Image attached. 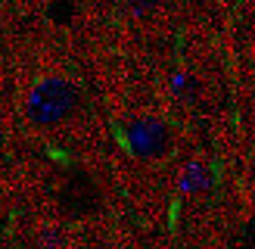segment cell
<instances>
[{"mask_svg": "<svg viewBox=\"0 0 255 249\" xmlns=\"http://www.w3.org/2000/svg\"><path fill=\"white\" fill-rule=\"evenodd\" d=\"M165 143H168V131L159 119H137L131 128H128V146L131 153L140 159H152L159 156Z\"/></svg>", "mask_w": 255, "mask_h": 249, "instance_id": "obj_2", "label": "cell"}, {"mask_svg": "<svg viewBox=\"0 0 255 249\" xmlns=\"http://www.w3.org/2000/svg\"><path fill=\"white\" fill-rule=\"evenodd\" d=\"M131 6H134V12H146L149 6H156V0H131Z\"/></svg>", "mask_w": 255, "mask_h": 249, "instance_id": "obj_4", "label": "cell"}, {"mask_svg": "<svg viewBox=\"0 0 255 249\" xmlns=\"http://www.w3.org/2000/svg\"><path fill=\"white\" fill-rule=\"evenodd\" d=\"M181 187H184V190H190V193H193V190H206V187H209L206 168L196 165V162H193V165H187L184 168V178H181Z\"/></svg>", "mask_w": 255, "mask_h": 249, "instance_id": "obj_3", "label": "cell"}, {"mask_svg": "<svg viewBox=\"0 0 255 249\" xmlns=\"http://www.w3.org/2000/svg\"><path fill=\"white\" fill-rule=\"evenodd\" d=\"M75 103H78V91L66 78H44L34 84L28 97V119L34 124H59L72 116Z\"/></svg>", "mask_w": 255, "mask_h": 249, "instance_id": "obj_1", "label": "cell"}]
</instances>
